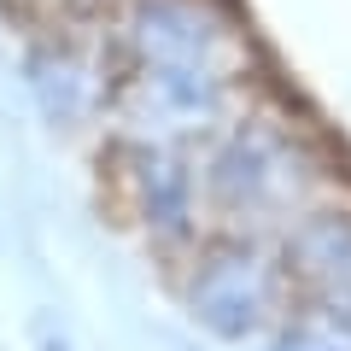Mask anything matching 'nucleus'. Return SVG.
Masks as SVG:
<instances>
[{"label":"nucleus","mask_w":351,"mask_h":351,"mask_svg":"<svg viewBox=\"0 0 351 351\" xmlns=\"http://www.w3.org/2000/svg\"><path fill=\"white\" fill-rule=\"evenodd\" d=\"M205 188H211V199L228 217H263V211L293 199V188H299V152H293V141L281 129H269L263 117H246V123H234L211 147Z\"/></svg>","instance_id":"3"},{"label":"nucleus","mask_w":351,"mask_h":351,"mask_svg":"<svg viewBox=\"0 0 351 351\" xmlns=\"http://www.w3.org/2000/svg\"><path fill=\"white\" fill-rule=\"evenodd\" d=\"M117 82H123V53L112 29L88 36L82 24H71V12H53V24L24 41V88L53 129H88L112 117Z\"/></svg>","instance_id":"1"},{"label":"nucleus","mask_w":351,"mask_h":351,"mask_svg":"<svg viewBox=\"0 0 351 351\" xmlns=\"http://www.w3.org/2000/svg\"><path fill=\"white\" fill-rule=\"evenodd\" d=\"M117 53L123 64H193V71H228L234 29L211 0H123L117 12Z\"/></svg>","instance_id":"2"},{"label":"nucleus","mask_w":351,"mask_h":351,"mask_svg":"<svg viewBox=\"0 0 351 351\" xmlns=\"http://www.w3.org/2000/svg\"><path fill=\"white\" fill-rule=\"evenodd\" d=\"M117 199L152 240L193 234V170L164 141H123L112 158Z\"/></svg>","instance_id":"4"},{"label":"nucleus","mask_w":351,"mask_h":351,"mask_svg":"<svg viewBox=\"0 0 351 351\" xmlns=\"http://www.w3.org/2000/svg\"><path fill=\"white\" fill-rule=\"evenodd\" d=\"M41 351H71V346H64V339L53 334V328H41Z\"/></svg>","instance_id":"8"},{"label":"nucleus","mask_w":351,"mask_h":351,"mask_svg":"<svg viewBox=\"0 0 351 351\" xmlns=\"http://www.w3.org/2000/svg\"><path fill=\"white\" fill-rule=\"evenodd\" d=\"M287 263L304 281L351 299V217L346 211H311L287 234Z\"/></svg>","instance_id":"6"},{"label":"nucleus","mask_w":351,"mask_h":351,"mask_svg":"<svg viewBox=\"0 0 351 351\" xmlns=\"http://www.w3.org/2000/svg\"><path fill=\"white\" fill-rule=\"evenodd\" d=\"M36 6H41V12H88V6H112V0H36Z\"/></svg>","instance_id":"7"},{"label":"nucleus","mask_w":351,"mask_h":351,"mask_svg":"<svg viewBox=\"0 0 351 351\" xmlns=\"http://www.w3.org/2000/svg\"><path fill=\"white\" fill-rule=\"evenodd\" d=\"M269 299H276V269L263 263L258 246H217L193 263V276H188L193 316L223 339L252 334L263 322V311H269Z\"/></svg>","instance_id":"5"}]
</instances>
